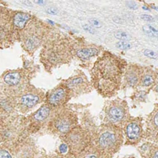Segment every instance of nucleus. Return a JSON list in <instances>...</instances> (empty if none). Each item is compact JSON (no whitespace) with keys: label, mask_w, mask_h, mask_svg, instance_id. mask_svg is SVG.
I'll list each match as a JSON object with an SVG mask.
<instances>
[{"label":"nucleus","mask_w":158,"mask_h":158,"mask_svg":"<svg viewBox=\"0 0 158 158\" xmlns=\"http://www.w3.org/2000/svg\"><path fill=\"white\" fill-rule=\"evenodd\" d=\"M127 62L110 51H103L91 70L92 88L104 98H111L122 87L123 75Z\"/></svg>","instance_id":"f257e3e1"},{"label":"nucleus","mask_w":158,"mask_h":158,"mask_svg":"<svg viewBox=\"0 0 158 158\" xmlns=\"http://www.w3.org/2000/svg\"><path fill=\"white\" fill-rule=\"evenodd\" d=\"M75 38L62 32H52L40 47V60L48 73L64 64L69 63L73 58V45Z\"/></svg>","instance_id":"f03ea898"},{"label":"nucleus","mask_w":158,"mask_h":158,"mask_svg":"<svg viewBox=\"0 0 158 158\" xmlns=\"http://www.w3.org/2000/svg\"><path fill=\"white\" fill-rule=\"evenodd\" d=\"M124 140L121 127L102 123L92 133L91 143L107 157L113 158L120 151Z\"/></svg>","instance_id":"7ed1b4c3"},{"label":"nucleus","mask_w":158,"mask_h":158,"mask_svg":"<svg viewBox=\"0 0 158 158\" xmlns=\"http://www.w3.org/2000/svg\"><path fill=\"white\" fill-rule=\"evenodd\" d=\"M52 31L50 26L39 21L28 22L25 27L19 32L17 40L26 53L33 54L42 46Z\"/></svg>","instance_id":"20e7f679"},{"label":"nucleus","mask_w":158,"mask_h":158,"mask_svg":"<svg viewBox=\"0 0 158 158\" xmlns=\"http://www.w3.org/2000/svg\"><path fill=\"white\" fill-rule=\"evenodd\" d=\"M34 70L22 68L8 70L0 77V95L17 97L31 84Z\"/></svg>","instance_id":"39448f33"},{"label":"nucleus","mask_w":158,"mask_h":158,"mask_svg":"<svg viewBox=\"0 0 158 158\" xmlns=\"http://www.w3.org/2000/svg\"><path fill=\"white\" fill-rule=\"evenodd\" d=\"M2 139L6 144L14 145L30 135L27 118L21 114L0 116Z\"/></svg>","instance_id":"423d86ee"},{"label":"nucleus","mask_w":158,"mask_h":158,"mask_svg":"<svg viewBox=\"0 0 158 158\" xmlns=\"http://www.w3.org/2000/svg\"><path fill=\"white\" fill-rule=\"evenodd\" d=\"M79 119L76 111L64 106L54 109L46 127L51 133L60 138L78 124Z\"/></svg>","instance_id":"0eeeda50"},{"label":"nucleus","mask_w":158,"mask_h":158,"mask_svg":"<svg viewBox=\"0 0 158 158\" xmlns=\"http://www.w3.org/2000/svg\"><path fill=\"white\" fill-rule=\"evenodd\" d=\"M130 117L128 103L122 99L106 101L102 110V121L105 124L123 128Z\"/></svg>","instance_id":"6e6552de"},{"label":"nucleus","mask_w":158,"mask_h":158,"mask_svg":"<svg viewBox=\"0 0 158 158\" xmlns=\"http://www.w3.org/2000/svg\"><path fill=\"white\" fill-rule=\"evenodd\" d=\"M91 138L92 133L80 124H77L61 137L69 149V153L73 157H76L91 143Z\"/></svg>","instance_id":"1a4fd4ad"},{"label":"nucleus","mask_w":158,"mask_h":158,"mask_svg":"<svg viewBox=\"0 0 158 158\" xmlns=\"http://www.w3.org/2000/svg\"><path fill=\"white\" fill-rule=\"evenodd\" d=\"M46 93L41 89L37 88L30 84L26 89L16 97L17 111L21 114H24L40 104L44 103Z\"/></svg>","instance_id":"9d476101"},{"label":"nucleus","mask_w":158,"mask_h":158,"mask_svg":"<svg viewBox=\"0 0 158 158\" xmlns=\"http://www.w3.org/2000/svg\"><path fill=\"white\" fill-rule=\"evenodd\" d=\"M125 145L137 146L143 139V120L141 117H130L123 126Z\"/></svg>","instance_id":"9b49d317"},{"label":"nucleus","mask_w":158,"mask_h":158,"mask_svg":"<svg viewBox=\"0 0 158 158\" xmlns=\"http://www.w3.org/2000/svg\"><path fill=\"white\" fill-rule=\"evenodd\" d=\"M54 110V109H53L48 104L44 102L36 112H33L26 117L28 120V128L30 134L36 133L42 128L46 127V124L50 120Z\"/></svg>","instance_id":"f8f14e48"},{"label":"nucleus","mask_w":158,"mask_h":158,"mask_svg":"<svg viewBox=\"0 0 158 158\" xmlns=\"http://www.w3.org/2000/svg\"><path fill=\"white\" fill-rule=\"evenodd\" d=\"M63 82L69 89L72 97H77L79 95L87 94L93 89L87 77L81 71L63 81Z\"/></svg>","instance_id":"ddd939ff"},{"label":"nucleus","mask_w":158,"mask_h":158,"mask_svg":"<svg viewBox=\"0 0 158 158\" xmlns=\"http://www.w3.org/2000/svg\"><path fill=\"white\" fill-rule=\"evenodd\" d=\"M71 98H73L71 91L62 82L46 93L44 102L53 109H57L66 106Z\"/></svg>","instance_id":"4468645a"},{"label":"nucleus","mask_w":158,"mask_h":158,"mask_svg":"<svg viewBox=\"0 0 158 158\" xmlns=\"http://www.w3.org/2000/svg\"><path fill=\"white\" fill-rule=\"evenodd\" d=\"M9 147H11L13 158H39L38 147L29 136Z\"/></svg>","instance_id":"2eb2a0df"},{"label":"nucleus","mask_w":158,"mask_h":158,"mask_svg":"<svg viewBox=\"0 0 158 158\" xmlns=\"http://www.w3.org/2000/svg\"><path fill=\"white\" fill-rule=\"evenodd\" d=\"M103 51L102 47L91 44L80 39H75L73 45V56L81 61H87L91 58L98 56Z\"/></svg>","instance_id":"dca6fc26"},{"label":"nucleus","mask_w":158,"mask_h":158,"mask_svg":"<svg viewBox=\"0 0 158 158\" xmlns=\"http://www.w3.org/2000/svg\"><path fill=\"white\" fill-rule=\"evenodd\" d=\"M142 72V65L127 63L123 75L122 86L124 88L135 89L138 87Z\"/></svg>","instance_id":"f3484780"},{"label":"nucleus","mask_w":158,"mask_h":158,"mask_svg":"<svg viewBox=\"0 0 158 158\" xmlns=\"http://www.w3.org/2000/svg\"><path fill=\"white\" fill-rule=\"evenodd\" d=\"M143 139L148 142L157 143L158 141V105L156 104L152 111L146 120V130Z\"/></svg>","instance_id":"a211bd4d"},{"label":"nucleus","mask_w":158,"mask_h":158,"mask_svg":"<svg viewBox=\"0 0 158 158\" xmlns=\"http://www.w3.org/2000/svg\"><path fill=\"white\" fill-rule=\"evenodd\" d=\"M157 73L151 67L142 66V72L138 87L147 88L148 91L157 85Z\"/></svg>","instance_id":"6ab92c4d"},{"label":"nucleus","mask_w":158,"mask_h":158,"mask_svg":"<svg viewBox=\"0 0 158 158\" xmlns=\"http://www.w3.org/2000/svg\"><path fill=\"white\" fill-rule=\"evenodd\" d=\"M142 158H158V146L157 143L147 142L139 147Z\"/></svg>","instance_id":"aec40b11"},{"label":"nucleus","mask_w":158,"mask_h":158,"mask_svg":"<svg viewBox=\"0 0 158 158\" xmlns=\"http://www.w3.org/2000/svg\"><path fill=\"white\" fill-rule=\"evenodd\" d=\"M31 19V16L25 13H17L13 16V26L17 37L18 36L19 32L25 27L26 23Z\"/></svg>","instance_id":"412c9836"},{"label":"nucleus","mask_w":158,"mask_h":158,"mask_svg":"<svg viewBox=\"0 0 158 158\" xmlns=\"http://www.w3.org/2000/svg\"><path fill=\"white\" fill-rule=\"evenodd\" d=\"M74 158H109L101 152L91 143Z\"/></svg>","instance_id":"4be33fe9"},{"label":"nucleus","mask_w":158,"mask_h":158,"mask_svg":"<svg viewBox=\"0 0 158 158\" xmlns=\"http://www.w3.org/2000/svg\"><path fill=\"white\" fill-rule=\"evenodd\" d=\"M80 120H81V124L80 125L83 127L84 128L89 130L91 133H93V132L95 130V128H97V126L95 125L93 117L91 116V114L89 113V111L83 112L82 115H81Z\"/></svg>","instance_id":"5701e85b"},{"label":"nucleus","mask_w":158,"mask_h":158,"mask_svg":"<svg viewBox=\"0 0 158 158\" xmlns=\"http://www.w3.org/2000/svg\"><path fill=\"white\" fill-rule=\"evenodd\" d=\"M147 94H148V91H138L134 92V94L131 96V99H133L134 103L144 102L146 101Z\"/></svg>","instance_id":"b1692460"},{"label":"nucleus","mask_w":158,"mask_h":158,"mask_svg":"<svg viewBox=\"0 0 158 158\" xmlns=\"http://www.w3.org/2000/svg\"><path fill=\"white\" fill-rule=\"evenodd\" d=\"M5 147H0V158H13L11 147L7 144Z\"/></svg>","instance_id":"393cba45"},{"label":"nucleus","mask_w":158,"mask_h":158,"mask_svg":"<svg viewBox=\"0 0 158 158\" xmlns=\"http://www.w3.org/2000/svg\"><path fill=\"white\" fill-rule=\"evenodd\" d=\"M143 32H145L146 34L151 37H157V31L155 27H153L150 25H146L143 27Z\"/></svg>","instance_id":"a878e982"},{"label":"nucleus","mask_w":158,"mask_h":158,"mask_svg":"<svg viewBox=\"0 0 158 158\" xmlns=\"http://www.w3.org/2000/svg\"><path fill=\"white\" fill-rule=\"evenodd\" d=\"M41 158H74L73 156H72L69 153L63 154V153H54V154H49L45 155Z\"/></svg>","instance_id":"bb28decb"},{"label":"nucleus","mask_w":158,"mask_h":158,"mask_svg":"<svg viewBox=\"0 0 158 158\" xmlns=\"http://www.w3.org/2000/svg\"><path fill=\"white\" fill-rule=\"evenodd\" d=\"M114 36L115 38L120 40H128L130 36L129 35L125 32H122V31H119V32L114 33Z\"/></svg>","instance_id":"cd10ccee"},{"label":"nucleus","mask_w":158,"mask_h":158,"mask_svg":"<svg viewBox=\"0 0 158 158\" xmlns=\"http://www.w3.org/2000/svg\"><path fill=\"white\" fill-rule=\"evenodd\" d=\"M117 48H119L120 50H129L132 48V44L128 43L127 40H121L119 41L118 43H116Z\"/></svg>","instance_id":"c85d7f7f"},{"label":"nucleus","mask_w":158,"mask_h":158,"mask_svg":"<svg viewBox=\"0 0 158 158\" xmlns=\"http://www.w3.org/2000/svg\"><path fill=\"white\" fill-rule=\"evenodd\" d=\"M144 54H145L146 56L151 58H153V59H157V53L154 52V51L147 50L144 51Z\"/></svg>","instance_id":"c756f323"},{"label":"nucleus","mask_w":158,"mask_h":158,"mask_svg":"<svg viewBox=\"0 0 158 158\" xmlns=\"http://www.w3.org/2000/svg\"><path fill=\"white\" fill-rule=\"evenodd\" d=\"M141 17H142V19L143 20L147 21V22H150L154 21V20H153V17H151V16H149V15H142Z\"/></svg>","instance_id":"7c9ffc66"},{"label":"nucleus","mask_w":158,"mask_h":158,"mask_svg":"<svg viewBox=\"0 0 158 158\" xmlns=\"http://www.w3.org/2000/svg\"><path fill=\"white\" fill-rule=\"evenodd\" d=\"M127 4H128V6L130 8H133V9H136L137 8V4L134 3V2H132V1H128V3H127Z\"/></svg>","instance_id":"2f4dec72"},{"label":"nucleus","mask_w":158,"mask_h":158,"mask_svg":"<svg viewBox=\"0 0 158 158\" xmlns=\"http://www.w3.org/2000/svg\"><path fill=\"white\" fill-rule=\"evenodd\" d=\"M34 2L38 5H44L46 3V0H34Z\"/></svg>","instance_id":"473e14b6"},{"label":"nucleus","mask_w":158,"mask_h":158,"mask_svg":"<svg viewBox=\"0 0 158 158\" xmlns=\"http://www.w3.org/2000/svg\"><path fill=\"white\" fill-rule=\"evenodd\" d=\"M47 12H48V13H50V14H56V11H55V9H54V8H53V7H52V8H50V9H48V10H47Z\"/></svg>","instance_id":"72a5a7b5"},{"label":"nucleus","mask_w":158,"mask_h":158,"mask_svg":"<svg viewBox=\"0 0 158 158\" xmlns=\"http://www.w3.org/2000/svg\"><path fill=\"white\" fill-rule=\"evenodd\" d=\"M84 29H85L86 31H87V32H90V33H93V32H94L93 28H92V27H91V28H89L88 26H86V27H84Z\"/></svg>","instance_id":"f704fd0d"},{"label":"nucleus","mask_w":158,"mask_h":158,"mask_svg":"<svg viewBox=\"0 0 158 158\" xmlns=\"http://www.w3.org/2000/svg\"><path fill=\"white\" fill-rule=\"evenodd\" d=\"M120 158H135V157L132 156V155H128V156H124V157H122Z\"/></svg>","instance_id":"c9c22d12"},{"label":"nucleus","mask_w":158,"mask_h":158,"mask_svg":"<svg viewBox=\"0 0 158 158\" xmlns=\"http://www.w3.org/2000/svg\"><path fill=\"white\" fill-rule=\"evenodd\" d=\"M3 141L2 139V128H1V122H0V142Z\"/></svg>","instance_id":"e433bc0d"}]
</instances>
